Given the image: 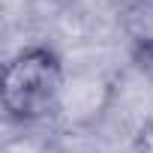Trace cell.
I'll list each match as a JSON object with an SVG mask.
<instances>
[{
	"mask_svg": "<svg viewBox=\"0 0 153 153\" xmlns=\"http://www.w3.org/2000/svg\"><path fill=\"white\" fill-rule=\"evenodd\" d=\"M63 99V60L48 45L18 51L3 69V111L9 123H42Z\"/></svg>",
	"mask_w": 153,
	"mask_h": 153,
	"instance_id": "1",
	"label": "cell"
},
{
	"mask_svg": "<svg viewBox=\"0 0 153 153\" xmlns=\"http://www.w3.org/2000/svg\"><path fill=\"white\" fill-rule=\"evenodd\" d=\"M135 150L138 153H153V111L141 120V126L135 132Z\"/></svg>",
	"mask_w": 153,
	"mask_h": 153,
	"instance_id": "2",
	"label": "cell"
}]
</instances>
